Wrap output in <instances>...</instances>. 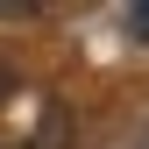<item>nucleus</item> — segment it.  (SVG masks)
I'll return each instance as SVG.
<instances>
[{"label": "nucleus", "instance_id": "1", "mask_svg": "<svg viewBox=\"0 0 149 149\" xmlns=\"http://www.w3.org/2000/svg\"><path fill=\"white\" fill-rule=\"evenodd\" d=\"M64 142H71V114H64L57 100H43V121H36L14 149H64Z\"/></svg>", "mask_w": 149, "mask_h": 149}, {"label": "nucleus", "instance_id": "2", "mask_svg": "<svg viewBox=\"0 0 149 149\" xmlns=\"http://www.w3.org/2000/svg\"><path fill=\"white\" fill-rule=\"evenodd\" d=\"M0 149H7V142H0Z\"/></svg>", "mask_w": 149, "mask_h": 149}]
</instances>
